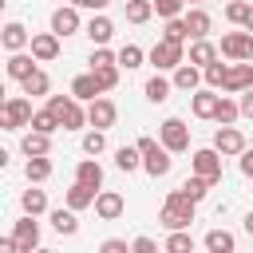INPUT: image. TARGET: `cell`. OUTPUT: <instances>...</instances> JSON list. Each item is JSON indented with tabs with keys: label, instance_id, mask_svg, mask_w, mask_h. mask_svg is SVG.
I'll use <instances>...</instances> for the list:
<instances>
[{
	"label": "cell",
	"instance_id": "7bdbcfd3",
	"mask_svg": "<svg viewBox=\"0 0 253 253\" xmlns=\"http://www.w3.org/2000/svg\"><path fill=\"white\" fill-rule=\"evenodd\" d=\"M83 150L87 154H103L107 150V130H87L83 134Z\"/></svg>",
	"mask_w": 253,
	"mask_h": 253
},
{
	"label": "cell",
	"instance_id": "603a6c76",
	"mask_svg": "<svg viewBox=\"0 0 253 253\" xmlns=\"http://www.w3.org/2000/svg\"><path fill=\"white\" fill-rule=\"evenodd\" d=\"M75 182H79V186H91V190H99V186H103V166H99L95 158H83V162L75 166Z\"/></svg>",
	"mask_w": 253,
	"mask_h": 253
},
{
	"label": "cell",
	"instance_id": "6f0895ef",
	"mask_svg": "<svg viewBox=\"0 0 253 253\" xmlns=\"http://www.w3.org/2000/svg\"><path fill=\"white\" fill-rule=\"evenodd\" d=\"M59 4H63V0H59Z\"/></svg>",
	"mask_w": 253,
	"mask_h": 253
},
{
	"label": "cell",
	"instance_id": "d6a6232c",
	"mask_svg": "<svg viewBox=\"0 0 253 253\" xmlns=\"http://www.w3.org/2000/svg\"><path fill=\"white\" fill-rule=\"evenodd\" d=\"M170 87H174L170 79L150 75V79H146V99H150V103H166V99H170Z\"/></svg>",
	"mask_w": 253,
	"mask_h": 253
},
{
	"label": "cell",
	"instance_id": "44dd1931",
	"mask_svg": "<svg viewBox=\"0 0 253 253\" xmlns=\"http://www.w3.org/2000/svg\"><path fill=\"white\" fill-rule=\"evenodd\" d=\"M20 150H24L28 158H47V150H51V134H40V130H28V134L20 138Z\"/></svg>",
	"mask_w": 253,
	"mask_h": 253
},
{
	"label": "cell",
	"instance_id": "4316f807",
	"mask_svg": "<svg viewBox=\"0 0 253 253\" xmlns=\"http://www.w3.org/2000/svg\"><path fill=\"white\" fill-rule=\"evenodd\" d=\"M20 206H24V213H28V217H40V213H47V194L32 186V190H24Z\"/></svg>",
	"mask_w": 253,
	"mask_h": 253
},
{
	"label": "cell",
	"instance_id": "8d00e7d4",
	"mask_svg": "<svg viewBox=\"0 0 253 253\" xmlns=\"http://www.w3.org/2000/svg\"><path fill=\"white\" fill-rule=\"evenodd\" d=\"M162 40H170V43H186V40H190V28H186V20H166V28H162Z\"/></svg>",
	"mask_w": 253,
	"mask_h": 253
},
{
	"label": "cell",
	"instance_id": "e575fe53",
	"mask_svg": "<svg viewBox=\"0 0 253 253\" xmlns=\"http://www.w3.org/2000/svg\"><path fill=\"white\" fill-rule=\"evenodd\" d=\"M24 174H28L32 186H36V182H47V178H51V162H47V158H28Z\"/></svg>",
	"mask_w": 253,
	"mask_h": 253
},
{
	"label": "cell",
	"instance_id": "83f0119b",
	"mask_svg": "<svg viewBox=\"0 0 253 253\" xmlns=\"http://www.w3.org/2000/svg\"><path fill=\"white\" fill-rule=\"evenodd\" d=\"M51 229L63 233V237L79 233V217H75V210H51Z\"/></svg>",
	"mask_w": 253,
	"mask_h": 253
},
{
	"label": "cell",
	"instance_id": "d6986e66",
	"mask_svg": "<svg viewBox=\"0 0 253 253\" xmlns=\"http://www.w3.org/2000/svg\"><path fill=\"white\" fill-rule=\"evenodd\" d=\"M217 55H221V51H217V43H210V40H194V43H190V63L202 67V71H206L210 63H217Z\"/></svg>",
	"mask_w": 253,
	"mask_h": 253
},
{
	"label": "cell",
	"instance_id": "ab89813d",
	"mask_svg": "<svg viewBox=\"0 0 253 253\" xmlns=\"http://www.w3.org/2000/svg\"><path fill=\"white\" fill-rule=\"evenodd\" d=\"M138 63H142V47H138V43H123V47H119V67L130 71V67H138Z\"/></svg>",
	"mask_w": 253,
	"mask_h": 253
},
{
	"label": "cell",
	"instance_id": "c3c4849f",
	"mask_svg": "<svg viewBox=\"0 0 253 253\" xmlns=\"http://www.w3.org/2000/svg\"><path fill=\"white\" fill-rule=\"evenodd\" d=\"M134 253H158V245L150 241V237H134V245H130Z\"/></svg>",
	"mask_w": 253,
	"mask_h": 253
},
{
	"label": "cell",
	"instance_id": "2e32d148",
	"mask_svg": "<svg viewBox=\"0 0 253 253\" xmlns=\"http://www.w3.org/2000/svg\"><path fill=\"white\" fill-rule=\"evenodd\" d=\"M217 103H221V95H217L213 87H206V91H194L190 111H194L198 119H213V115H217Z\"/></svg>",
	"mask_w": 253,
	"mask_h": 253
},
{
	"label": "cell",
	"instance_id": "7dc6e473",
	"mask_svg": "<svg viewBox=\"0 0 253 253\" xmlns=\"http://www.w3.org/2000/svg\"><path fill=\"white\" fill-rule=\"evenodd\" d=\"M99 253H134L126 241H119V237H107L103 245H99Z\"/></svg>",
	"mask_w": 253,
	"mask_h": 253
},
{
	"label": "cell",
	"instance_id": "11a10c76",
	"mask_svg": "<svg viewBox=\"0 0 253 253\" xmlns=\"http://www.w3.org/2000/svg\"><path fill=\"white\" fill-rule=\"evenodd\" d=\"M186 4H206V0H186Z\"/></svg>",
	"mask_w": 253,
	"mask_h": 253
},
{
	"label": "cell",
	"instance_id": "d590c367",
	"mask_svg": "<svg viewBox=\"0 0 253 253\" xmlns=\"http://www.w3.org/2000/svg\"><path fill=\"white\" fill-rule=\"evenodd\" d=\"M210 186H213V182H206V178H198V174H194V178H186V182H182L178 190H182V194H186L190 202H202V198L210 194Z\"/></svg>",
	"mask_w": 253,
	"mask_h": 253
},
{
	"label": "cell",
	"instance_id": "b9f144b4",
	"mask_svg": "<svg viewBox=\"0 0 253 253\" xmlns=\"http://www.w3.org/2000/svg\"><path fill=\"white\" fill-rule=\"evenodd\" d=\"M202 75H206V83H210V87L217 91V87H225V75H229V63H210V67H206Z\"/></svg>",
	"mask_w": 253,
	"mask_h": 253
},
{
	"label": "cell",
	"instance_id": "681fc988",
	"mask_svg": "<svg viewBox=\"0 0 253 253\" xmlns=\"http://www.w3.org/2000/svg\"><path fill=\"white\" fill-rule=\"evenodd\" d=\"M71 4H75V8H91V12H99V16H103V8H107L111 0H71Z\"/></svg>",
	"mask_w": 253,
	"mask_h": 253
},
{
	"label": "cell",
	"instance_id": "7a4b0ae2",
	"mask_svg": "<svg viewBox=\"0 0 253 253\" xmlns=\"http://www.w3.org/2000/svg\"><path fill=\"white\" fill-rule=\"evenodd\" d=\"M47 111L59 119V126H63V130H79V126L87 123V111L79 107V99H75V95H47Z\"/></svg>",
	"mask_w": 253,
	"mask_h": 253
},
{
	"label": "cell",
	"instance_id": "9c48e42d",
	"mask_svg": "<svg viewBox=\"0 0 253 253\" xmlns=\"http://www.w3.org/2000/svg\"><path fill=\"white\" fill-rule=\"evenodd\" d=\"M213 150L225 158V154H245L249 146H245V134H241L237 126H217V134H213Z\"/></svg>",
	"mask_w": 253,
	"mask_h": 253
},
{
	"label": "cell",
	"instance_id": "6da1fadb",
	"mask_svg": "<svg viewBox=\"0 0 253 253\" xmlns=\"http://www.w3.org/2000/svg\"><path fill=\"white\" fill-rule=\"evenodd\" d=\"M194 206H198V202H190L182 190H170V194H166V202H162L158 221H162L170 233H182V229H190V221H194Z\"/></svg>",
	"mask_w": 253,
	"mask_h": 253
},
{
	"label": "cell",
	"instance_id": "816d5d0a",
	"mask_svg": "<svg viewBox=\"0 0 253 253\" xmlns=\"http://www.w3.org/2000/svg\"><path fill=\"white\" fill-rule=\"evenodd\" d=\"M241 174H245V178H253V150H245V154H241Z\"/></svg>",
	"mask_w": 253,
	"mask_h": 253
},
{
	"label": "cell",
	"instance_id": "484cf974",
	"mask_svg": "<svg viewBox=\"0 0 253 253\" xmlns=\"http://www.w3.org/2000/svg\"><path fill=\"white\" fill-rule=\"evenodd\" d=\"M95 198H99V190L75 182V186L67 190V210H87V206H95Z\"/></svg>",
	"mask_w": 253,
	"mask_h": 253
},
{
	"label": "cell",
	"instance_id": "7402d4cb",
	"mask_svg": "<svg viewBox=\"0 0 253 253\" xmlns=\"http://www.w3.org/2000/svg\"><path fill=\"white\" fill-rule=\"evenodd\" d=\"M4 47H8L12 55H16V51H24V47H32L28 28H24V24H16V20H12V24H4Z\"/></svg>",
	"mask_w": 253,
	"mask_h": 253
},
{
	"label": "cell",
	"instance_id": "f546056e",
	"mask_svg": "<svg viewBox=\"0 0 253 253\" xmlns=\"http://www.w3.org/2000/svg\"><path fill=\"white\" fill-rule=\"evenodd\" d=\"M115 166H119L123 174L138 170V166H142V154H138V146H119V150H115Z\"/></svg>",
	"mask_w": 253,
	"mask_h": 253
},
{
	"label": "cell",
	"instance_id": "7c38bea8",
	"mask_svg": "<svg viewBox=\"0 0 253 253\" xmlns=\"http://www.w3.org/2000/svg\"><path fill=\"white\" fill-rule=\"evenodd\" d=\"M12 237H16L20 253H36L40 249V225H36V217H20L16 229H12Z\"/></svg>",
	"mask_w": 253,
	"mask_h": 253
},
{
	"label": "cell",
	"instance_id": "f5cc1de1",
	"mask_svg": "<svg viewBox=\"0 0 253 253\" xmlns=\"http://www.w3.org/2000/svg\"><path fill=\"white\" fill-rule=\"evenodd\" d=\"M0 253H20V245H16V237H4V241H0Z\"/></svg>",
	"mask_w": 253,
	"mask_h": 253
},
{
	"label": "cell",
	"instance_id": "ac0fdd59",
	"mask_svg": "<svg viewBox=\"0 0 253 253\" xmlns=\"http://www.w3.org/2000/svg\"><path fill=\"white\" fill-rule=\"evenodd\" d=\"M182 20H186V28H190V40H206V36H210V28H213V20H210V12H206V8H190Z\"/></svg>",
	"mask_w": 253,
	"mask_h": 253
},
{
	"label": "cell",
	"instance_id": "5b68a950",
	"mask_svg": "<svg viewBox=\"0 0 253 253\" xmlns=\"http://www.w3.org/2000/svg\"><path fill=\"white\" fill-rule=\"evenodd\" d=\"M158 142H162L170 154H182V150H190V126H186L182 119H166V123L158 126Z\"/></svg>",
	"mask_w": 253,
	"mask_h": 253
},
{
	"label": "cell",
	"instance_id": "cb8c5ba5",
	"mask_svg": "<svg viewBox=\"0 0 253 253\" xmlns=\"http://www.w3.org/2000/svg\"><path fill=\"white\" fill-rule=\"evenodd\" d=\"M202 79H206V75H202V67H194V63H182V67L174 71V79H170V83H174L178 91H198V83H202Z\"/></svg>",
	"mask_w": 253,
	"mask_h": 253
},
{
	"label": "cell",
	"instance_id": "f1b7e54d",
	"mask_svg": "<svg viewBox=\"0 0 253 253\" xmlns=\"http://www.w3.org/2000/svg\"><path fill=\"white\" fill-rule=\"evenodd\" d=\"M87 36H91V43H107L111 36H115V24L107 20V16H91V24H87Z\"/></svg>",
	"mask_w": 253,
	"mask_h": 253
},
{
	"label": "cell",
	"instance_id": "9a60e30c",
	"mask_svg": "<svg viewBox=\"0 0 253 253\" xmlns=\"http://www.w3.org/2000/svg\"><path fill=\"white\" fill-rule=\"evenodd\" d=\"M32 55H36L40 63H51V59L59 55V36H55V32H40V36H32Z\"/></svg>",
	"mask_w": 253,
	"mask_h": 253
},
{
	"label": "cell",
	"instance_id": "9f6ffc18",
	"mask_svg": "<svg viewBox=\"0 0 253 253\" xmlns=\"http://www.w3.org/2000/svg\"><path fill=\"white\" fill-rule=\"evenodd\" d=\"M36 253H51V249H36Z\"/></svg>",
	"mask_w": 253,
	"mask_h": 253
},
{
	"label": "cell",
	"instance_id": "3957f363",
	"mask_svg": "<svg viewBox=\"0 0 253 253\" xmlns=\"http://www.w3.org/2000/svg\"><path fill=\"white\" fill-rule=\"evenodd\" d=\"M138 154H142V170L150 174V178H166L170 174V150L162 146V142H154V138H138Z\"/></svg>",
	"mask_w": 253,
	"mask_h": 253
},
{
	"label": "cell",
	"instance_id": "ee69618b",
	"mask_svg": "<svg viewBox=\"0 0 253 253\" xmlns=\"http://www.w3.org/2000/svg\"><path fill=\"white\" fill-rule=\"evenodd\" d=\"M115 63H119L115 51H107V47H95V51H91V71H99V67H115Z\"/></svg>",
	"mask_w": 253,
	"mask_h": 253
},
{
	"label": "cell",
	"instance_id": "f35d334b",
	"mask_svg": "<svg viewBox=\"0 0 253 253\" xmlns=\"http://www.w3.org/2000/svg\"><path fill=\"white\" fill-rule=\"evenodd\" d=\"M166 253H194V237H190V229L170 233V237H166Z\"/></svg>",
	"mask_w": 253,
	"mask_h": 253
},
{
	"label": "cell",
	"instance_id": "ffe728a7",
	"mask_svg": "<svg viewBox=\"0 0 253 253\" xmlns=\"http://www.w3.org/2000/svg\"><path fill=\"white\" fill-rule=\"evenodd\" d=\"M71 95H75V99L95 103V99H103V87H99V79L87 71V75H75V79H71Z\"/></svg>",
	"mask_w": 253,
	"mask_h": 253
},
{
	"label": "cell",
	"instance_id": "4dcf8cb0",
	"mask_svg": "<svg viewBox=\"0 0 253 253\" xmlns=\"http://www.w3.org/2000/svg\"><path fill=\"white\" fill-rule=\"evenodd\" d=\"M206 249L210 253H233V233L229 229H210L206 233Z\"/></svg>",
	"mask_w": 253,
	"mask_h": 253
},
{
	"label": "cell",
	"instance_id": "60d3db41",
	"mask_svg": "<svg viewBox=\"0 0 253 253\" xmlns=\"http://www.w3.org/2000/svg\"><path fill=\"white\" fill-rule=\"evenodd\" d=\"M32 130H40V134H51V130H59V119L43 107V111H36V119H32Z\"/></svg>",
	"mask_w": 253,
	"mask_h": 253
},
{
	"label": "cell",
	"instance_id": "52a82bcc",
	"mask_svg": "<svg viewBox=\"0 0 253 253\" xmlns=\"http://www.w3.org/2000/svg\"><path fill=\"white\" fill-rule=\"evenodd\" d=\"M32 119H36V111H32V103L24 99V95H12L8 103H4V126L8 130H20V126H32Z\"/></svg>",
	"mask_w": 253,
	"mask_h": 253
},
{
	"label": "cell",
	"instance_id": "74e56055",
	"mask_svg": "<svg viewBox=\"0 0 253 253\" xmlns=\"http://www.w3.org/2000/svg\"><path fill=\"white\" fill-rule=\"evenodd\" d=\"M20 87H24V95H47V91H51V79H47V71H36V75L24 79Z\"/></svg>",
	"mask_w": 253,
	"mask_h": 253
},
{
	"label": "cell",
	"instance_id": "d4e9b609",
	"mask_svg": "<svg viewBox=\"0 0 253 253\" xmlns=\"http://www.w3.org/2000/svg\"><path fill=\"white\" fill-rule=\"evenodd\" d=\"M225 20L237 24V28H249V20H253V4H249V0H229V4H225Z\"/></svg>",
	"mask_w": 253,
	"mask_h": 253
},
{
	"label": "cell",
	"instance_id": "277c9868",
	"mask_svg": "<svg viewBox=\"0 0 253 253\" xmlns=\"http://www.w3.org/2000/svg\"><path fill=\"white\" fill-rule=\"evenodd\" d=\"M217 51L225 59H233V63H249L253 59V36L249 32H225L221 43H217Z\"/></svg>",
	"mask_w": 253,
	"mask_h": 253
},
{
	"label": "cell",
	"instance_id": "1f68e13d",
	"mask_svg": "<svg viewBox=\"0 0 253 253\" xmlns=\"http://www.w3.org/2000/svg\"><path fill=\"white\" fill-rule=\"evenodd\" d=\"M154 16V0H126V20L130 24H146Z\"/></svg>",
	"mask_w": 253,
	"mask_h": 253
},
{
	"label": "cell",
	"instance_id": "5bb4252c",
	"mask_svg": "<svg viewBox=\"0 0 253 253\" xmlns=\"http://www.w3.org/2000/svg\"><path fill=\"white\" fill-rule=\"evenodd\" d=\"M123 210H126V202H123L119 190H99V198H95V213H99L103 221H115Z\"/></svg>",
	"mask_w": 253,
	"mask_h": 253
},
{
	"label": "cell",
	"instance_id": "f6af8a7d",
	"mask_svg": "<svg viewBox=\"0 0 253 253\" xmlns=\"http://www.w3.org/2000/svg\"><path fill=\"white\" fill-rule=\"evenodd\" d=\"M182 4H186V0H154V12H158L162 20H178Z\"/></svg>",
	"mask_w": 253,
	"mask_h": 253
},
{
	"label": "cell",
	"instance_id": "8992f818",
	"mask_svg": "<svg viewBox=\"0 0 253 253\" xmlns=\"http://www.w3.org/2000/svg\"><path fill=\"white\" fill-rule=\"evenodd\" d=\"M150 63H154L158 71H178V67L186 63V51H182V43H170V40H158V43L150 47Z\"/></svg>",
	"mask_w": 253,
	"mask_h": 253
},
{
	"label": "cell",
	"instance_id": "836d02e7",
	"mask_svg": "<svg viewBox=\"0 0 253 253\" xmlns=\"http://www.w3.org/2000/svg\"><path fill=\"white\" fill-rule=\"evenodd\" d=\"M237 119H241V107H237L233 99H221V103H217V115H213V123H217V126H233Z\"/></svg>",
	"mask_w": 253,
	"mask_h": 253
},
{
	"label": "cell",
	"instance_id": "4fadbf2b",
	"mask_svg": "<svg viewBox=\"0 0 253 253\" xmlns=\"http://www.w3.org/2000/svg\"><path fill=\"white\" fill-rule=\"evenodd\" d=\"M51 32H55V36H75V32H79V12H75V4H59V8L51 12Z\"/></svg>",
	"mask_w": 253,
	"mask_h": 253
},
{
	"label": "cell",
	"instance_id": "db71d44e",
	"mask_svg": "<svg viewBox=\"0 0 253 253\" xmlns=\"http://www.w3.org/2000/svg\"><path fill=\"white\" fill-rule=\"evenodd\" d=\"M245 233H249V237H253V210H249V213H245Z\"/></svg>",
	"mask_w": 253,
	"mask_h": 253
},
{
	"label": "cell",
	"instance_id": "30bf717a",
	"mask_svg": "<svg viewBox=\"0 0 253 253\" xmlns=\"http://www.w3.org/2000/svg\"><path fill=\"white\" fill-rule=\"evenodd\" d=\"M115 119H119V111H115L111 99H95V103H87V123H91L95 130H111Z\"/></svg>",
	"mask_w": 253,
	"mask_h": 253
},
{
	"label": "cell",
	"instance_id": "bcb514c9",
	"mask_svg": "<svg viewBox=\"0 0 253 253\" xmlns=\"http://www.w3.org/2000/svg\"><path fill=\"white\" fill-rule=\"evenodd\" d=\"M91 75L99 79V87H103V91H111V87L119 83V63H115V67H99V71H91Z\"/></svg>",
	"mask_w": 253,
	"mask_h": 253
},
{
	"label": "cell",
	"instance_id": "8fae6325",
	"mask_svg": "<svg viewBox=\"0 0 253 253\" xmlns=\"http://www.w3.org/2000/svg\"><path fill=\"white\" fill-rule=\"evenodd\" d=\"M229 95H245L253 91V63H229V75H225V87Z\"/></svg>",
	"mask_w": 253,
	"mask_h": 253
},
{
	"label": "cell",
	"instance_id": "ba28073f",
	"mask_svg": "<svg viewBox=\"0 0 253 253\" xmlns=\"http://www.w3.org/2000/svg\"><path fill=\"white\" fill-rule=\"evenodd\" d=\"M190 162H194V174H198V178H206V182H213V186L221 182V154H217L213 146L194 150V158H190Z\"/></svg>",
	"mask_w": 253,
	"mask_h": 253
},
{
	"label": "cell",
	"instance_id": "e0dca14e",
	"mask_svg": "<svg viewBox=\"0 0 253 253\" xmlns=\"http://www.w3.org/2000/svg\"><path fill=\"white\" fill-rule=\"evenodd\" d=\"M36 63H40V59H36V55H28V51H16V55H8V75H12V79H20V83H24V79H32V75H36V71H40V67H36Z\"/></svg>",
	"mask_w": 253,
	"mask_h": 253
},
{
	"label": "cell",
	"instance_id": "f907efd6",
	"mask_svg": "<svg viewBox=\"0 0 253 253\" xmlns=\"http://www.w3.org/2000/svg\"><path fill=\"white\" fill-rule=\"evenodd\" d=\"M237 107H241V115H245V119H253V91H245V95L237 99Z\"/></svg>",
	"mask_w": 253,
	"mask_h": 253
}]
</instances>
